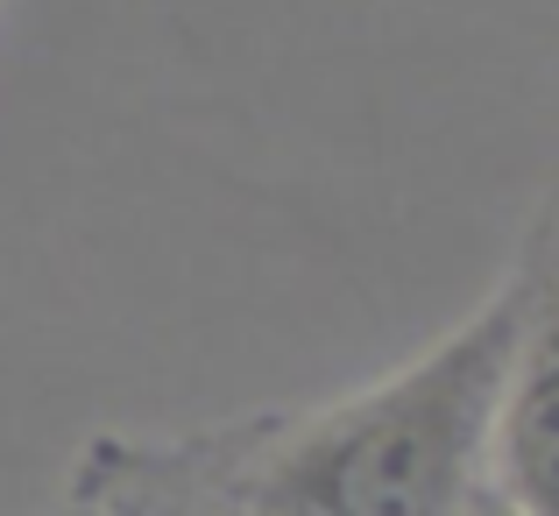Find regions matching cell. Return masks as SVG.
Masks as SVG:
<instances>
[{"mask_svg": "<svg viewBox=\"0 0 559 516\" xmlns=\"http://www.w3.org/2000/svg\"><path fill=\"white\" fill-rule=\"evenodd\" d=\"M524 319L510 262L481 304L390 375L305 410L227 418V481L248 516H475L496 404Z\"/></svg>", "mask_w": 559, "mask_h": 516, "instance_id": "6da1fadb", "label": "cell"}, {"mask_svg": "<svg viewBox=\"0 0 559 516\" xmlns=\"http://www.w3.org/2000/svg\"><path fill=\"white\" fill-rule=\"evenodd\" d=\"M510 262L524 276V319L496 404L489 495L510 516H559V184L538 199Z\"/></svg>", "mask_w": 559, "mask_h": 516, "instance_id": "7a4b0ae2", "label": "cell"}, {"mask_svg": "<svg viewBox=\"0 0 559 516\" xmlns=\"http://www.w3.org/2000/svg\"><path fill=\"white\" fill-rule=\"evenodd\" d=\"M475 516H510V509L496 503V495H481V503H475Z\"/></svg>", "mask_w": 559, "mask_h": 516, "instance_id": "3957f363", "label": "cell"}]
</instances>
